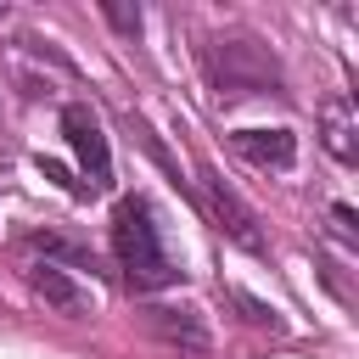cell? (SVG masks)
<instances>
[{"label": "cell", "mask_w": 359, "mask_h": 359, "mask_svg": "<svg viewBox=\"0 0 359 359\" xmlns=\"http://www.w3.org/2000/svg\"><path fill=\"white\" fill-rule=\"evenodd\" d=\"M112 252L123 264V280L135 292H151V286H168L180 269L174 258L163 252V230H157V213L146 196H123L118 213H112Z\"/></svg>", "instance_id": "1"}, {"label": "cell", "mask_w": 359, "mask_h": 359, "mask_svg": "<svg viewBox=\"0 0 359 359\" xmlns=\"http://www.w3.org/2000/svg\"><path fill=\"white\" fill-rule=\"evenodd\" d=\"M213 79L230 95H258V90H280V67L258 39H213Z\"/></svg>", "instance_id": "2"}, {"label": "cell", "mask_w": 359, "mask_h": 359, "mask_svg": "<svg viewBox=\"0 0 359 359\" xmlns=\"http://www.w3.org/2000/svg\"><path fill=\"white\" fill-rule=\"evenodd\" d=\"M62 135L79 157V168L90 174V191H107L112 185V157H107V135H101V118L84 107V101H67L62 107Z\"/></svg>", "instance_id": "3"}, {"label": "cell", "mask_w": 359, "mask_h": 359, "mask_svg": "<svg viewBox=\"0 0 359 359\" xmlns=\"http://www.w3.org/2000/svg\"><path fill=\"white\" fill-rule=\"evenodd\" d=\"M140 325H146L163 348H174L180 359H202V353L213 348V337H208L202 314H196V309H185V303H146V309H140Z\"/></svg>", "instance_id": "4"}, {"label": "cell", "mask_w": 359, "mask_h": 359, "mask_svg": "<svg viewBox=\"0 0 359 359\" xmlns=\"http://www.w3.org/2000/svg\"><path fill=\"white\" fill-rule=\"evenodd\" d=\"M202 191H208V208H213V219H219V230L230 236V241H241L247 252H269V241H264V230H258V213L219 180V174H202Z\"/></svg>", "instance_id": "5"}, {"label": "cell", "mask_w": 359, "mask_h": 359, "mask_svg": "<svg viewBox=\"0 0 359 359\" xmlns=\"http://www.w3.org/2000/svg\"><path fill=\"white\" fill-rule=\"evenodd\" d=\"M28 286H34V292H39L56 314H67V320H84V314L95 309V297H90V292H84V286L62 269V264H50V258H39V264L28 269Z\"/></svg>", "instance_id": "6"}, {"label": "cell", "mask_w": 359, "mask_h": 359, "mask_svg": "<svg viewBox=\"0 0 359 359\" xmlns=\"http://www.w3.org/2000/svg\"><path fill=\"white\" fill-rule=\"evenodd\" d=\"M230 140H236V151H241L247 163H258V168H292V163H297V135H292V129H236Z\"/></svg>", "instance_id": "7"}, {"label": "cell", "mask_w": 359, "mask_h": 359, "mask_svg": "<svg viewBox=\"0 0 359 359\" xmlns=\"http://www.w3.org/2000/svg\"><path fill=\"white\" fill-rule=\"evenodd\" d=\"M320 140H325V151L337 163H353L359 157V146H353V112L342 101H325L320 107Z\"/></svg>", "instance_id": "8"}, {"label": "cell", "mask_w": 359, "mask_h": 359, "mask_svg": "<svg viewBox=\"0 0 359 359\" xmlns=\"http://www.w3.org/2000/svg\"><path fill=\"white\" fill-rule=\"evenodd\" d=\"M230 303H236V309H241V314H247L252 325H280V314H275L269 303H258L252 292H241V286H230Z\"/></svg>", "instance_id": "9"}, {"label": "cell", "mask_w": 359, "mask_h": 359, "mask_svg": "<svg viewBox=\"0 0 359 359\" xmlns=\"http://www.w3.org/2000/svg\"><path fill=\"white\" fill-rule=\"evenodd\" d=\"M101 17H107L118 34H129V39L140 34V6H118V0H107V6H101Z\"/></svg>", "instance_id": "10"}, {"label": "cell", "mask_w": 359, "mask_h": 359, "mask_svg": "<svg viewBox=\"0 0 359 359\" xmlns=\"http://www.w3.org/2000/svg\"><path fill=\"white\" fill-rule=\"evenodd\" d=\"M331 224H337V236H342V241H353V236H359V224H353V208H348V202H337V208H331Z\"/></svg>", "instance_id": "11"}, {"label": "cell", "mask_w": 359, "mask_h": 359, "mask_svg": "<svg viewBox=\"0 0 359 359\" xmlns=\"http://www.w3.org/2000/svg\"><path fill=\"white\" fill-rule=\"evenodd\" d=\"M34 247H45V252H56V258H67V264H84V252L67 247V241H56V236H34Z\"/></svg>", "instance_id": "12"}, {"label": "cell", "mask_w": 359, "mask_h": 359, "mask_svg": "<svg viewBox=\"0 0 359 359\" xmlns=\"http://www.w3.org/2000/svg\"><path fill=\"white\" fill-rule=\"evenodd\" d=\"M0 129H6V123H0Z\"/></svg>", "instance_id": "13"}]
</instances>
